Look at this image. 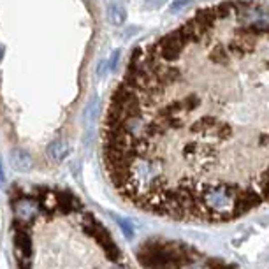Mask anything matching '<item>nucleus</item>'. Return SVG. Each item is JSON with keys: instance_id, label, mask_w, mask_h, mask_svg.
<instances>
[{"instance_id": "obj_1", "label": "nucleus", "mask_w": 269, "mask_h": 269, "mask_svg": "<svg viewBox=\"0 0 269 269\" xmlns=\"http://www.w3.org/2000/svg\"><path fill=\"white\" fill-rule=\"evenodd\" d=\"M102 157L125 201L171 220L229 222L269 202V5H209L135 49Z\"/></svg>"}, {"instance_id": "obj_6", "label": "nucleus", "mask_w": 269, "mask_h": 269, "mask_svg": "<svg viewBox=\"0 0 269 269\" xmlns=\"http://www.w3.org/2000/svg\"><path fill=\"white\" fill-rule=\"evenodd\" d=\"M5 183V174H4V165H2V158H0V185Z\"/></svg>"}, {"instance_id": "obj_8", "label": "nucleus", "mask_w": 269, "mask_h": 269, "mask_svg": "<svg viewBox=\"0 0 269 269\" xmlns=\"http://www.w3.org/2000/svg\"><path fill=\"white\" fill-rule=\"evenodd\" d=\"M0 56H2V51H0Z\"/></svg>"}, {"instance_id": "obj_3", "label": "nucleus", "mask_w": 269, "mask_h": 269, "mask_svg": "<svg viewBox=\"0 0 269 269\" xmlns=\"http://www.w3.org/2000/svg\"><path fill=\"white\" fill-rule=\"evenodd\" d=\"M46 155H48L49 160L62 162L69 155V144L64 141V139H56V141H53L51 144H48Z\"/></svg>"}, {"instance_id": "obj_7", "label": "nucleus", "mask_w": 269, "mask_h": 269, "mask_svg": "<svg viewBox=\"0 0 269 269\" xmlns=\"http://www.w3.org/2000/svg\"><path fill=\"white\" fill-rule=\"evenodd\" d=\"M149 2H151L153 5H160V4H164L165 0H149Z\"/></svg>"}, {"instance_id": "obj_2", "label": "nucleus", "mask_w": 269, "mask_h": 269, "mask_svg": "<svg viewBox=\"0 0 269 269\" xmlns=\"http://www.w3.org/2000/svg\"><path fill=\"white\" fill-rule=\"evenodd\" d=\"M11 162L14 165V169H18L19 172H30L34 167V158L28 151L21 148H14L11 151Z\"/></svg>"}, {"instance_id": "obj_5", "label": "nucleus", "mask_w": 269, "mask_h": 269, "mask_svg": "<svg viewBox=\"0 0 269 269\" xmlns=\"http://www.w3.org/2000/svg\"><path fill=\"white\" fill-rule=\"evenodd\" d=\"M190 4H192V0H176L174 4L169 7V12H172V14H176V12H181L183 9H187Z\"/></svg>"}, {"instance_id": "obj_4", "label": "nucleus", "mask_w": 269, "mask_h": 269, "mask_svg": "<svg viewBox=\"0 0 269 269\" xmlns=\"http://www.w3.org/2000/svg\"><path fill=\"white\" fill-rule=\"evenodd\" d=\"M108 16H109V21L113 23V25H122V23L125 21V18H127V11H125L124 5L120 4H111L108 9Z\"/></svg>"}]
</instances>
